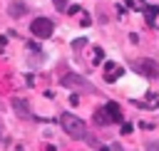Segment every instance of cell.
<instances>
[{
	"mask_svg": "<svg viewBox=\"0 0 159 151\" xmlns=\"http://www.w3.org/2000/svg\"><path fill=\"white\" fill-rule=\"evenodd\" d=\"M60 126H62L65 134H70L72 139H87V126H84V121H82L80 116L70 114V111L60 114Z\"/></svg>",
	"mask_w": 159,
	"mask_h": 151,
	"instance_id": "obj_1",
	"label": "cell"
},
{
	"mask_svg": "<svg viewBox=\"0 0 159 151\" xmlns=\"http://www.w3.org/2000/svg\"><path fill=\"white\" fill-rule=\"evenodd\" d=\"M60 84H62V87H72V89H82V92H94V87H92L84 77H80V74H75V72L62 74Z\"/></svg>",
	"mask_w": 159,
	"mask_h": 151,
	"instance_id": "obj_2",
	"label": "cell"
},
{
	"mask_svg": "<svg viewBox=\"0 0 159 151\" xmlns=\"http://www.w3.org/2000/svg\"><path fill=\"white\" fill-rule=\"evenodd\" d=\"M30 30H32V35H35V37L45 40V37H50V35H52L55 25H52V20H47V17H35V20H32V25H30Z\"/></svg>",
	"mask_w": 159,
	"mask_h": 151,
	"instance_id": "obj_3",
	"label": "cell"
},
{
	"mask_svg": "<svg viewBox=\"0 0 159 151\" xmlns=\"http://www.w3.org/2000/svg\"><path fill=\"white\" fill-rule=\"evenodd\" d=\"M134 69H137L139 74L149 77V79H154V77L159 74V64H157L154 59H149V57H142V59H137V62H134Z\"/></svg>",
	"mask_w": 159,
	"mask_h": 151,
	"instance_id": "obj_4",
	"label": "cell"
},
{
	"mask_svg": "<svg viewBox=\"0 0 159 151\" xmlns=\"http://www.w3.org/2000/svg\"><path fill=\"white\" fill-rule=\"evenodd\" d=\"M104 114H107L109 124H119V121H122V109H119L117 101H107V104H104Z\"/></svg>",
	"mask_w": 159,
	"mask_h": 151,
	"instance_id": "obj_5",
	"label": "cell"
},
{
	"mask_svg": "<svg viewBox=\"0 0 159 151\" xmlns=\"http://www.w3.org/2000/svg\"><path fill=\"white\" fill-rule=\"evenodd\" d=\"M119 74H122V67H119L117 62H107V64H104V79H107V82L119 79Z\"/></svg>",
	"mask_w": 159,
	"mask_h": 151,
	"instance_id": "obj_6",
	"label": "cell"
},
{
	"mask_svg": "<svg viewBox=\"0 0 159 151\" xmlns=\"http://www.w3.org/2000/svg\"><path fill=\"white\" fill-rule=\"evenodd\" d=\"M12 109H15V114L22 116V119H30V116H32V111H30V106H27L25 99H12Z\"/></svg>",
	"mask_w": 159,
	"mask_h": 151,
	"instance_id": "obj_7",
	"label": "cell"
},
{
	"mask_svg": "<svg viewBox=\"0 0 159 151\" xmlns=\"http://www.w3.org/2000/svg\"><path fill=\"white\" fill-rule=\"evenodd\" d=\"M25 12H27V5H25V2H20V0L10 2V7H7V15H10V17H22Z\"/></svg>",
	"mask_w": 159,
	"mask_h": 151,
	"instance_id": "obj_8",
	"label": "cell"
},
{
	"mask_svg": "<svg viewBox=\"0 0 159 151\" xmlns=\"http://www.w3.org/2000/svg\"><path fill=\"white\" fill-rule=\"evenodd\" d=\"M157 12H159V5H144V15H147V22H149V25H154Z\"/></svg>",
	"mask_w": 159,
	"mask_h": 151,
	"instance_id": "obj_9",
	"label": "cell"
},
{
	"mask_svg": "<svg viewBox=\"0 0 159 151\" xmlns=\"http://www.w3.org/2000/svg\"><path fill=\"white\" fill-rule=\"evenodd\" d=\"M94 121H97L99 126H107V124H109V119H107V114H104V109H102V111H99V109L94 111Z\"/></svg>",
	"mask_w": 159,
	"mask_h": 151,
	"instance_id": "obj_10",
	"label": "cell"
},
{
	"mask_svg": "<svg viewBox=\"0 0 159 151\" xmlns=\"http://www.w3.org/2000/svg\"><path fill=\"white\" fill-rule=\"evenodd\" d=\"M57 10H67V0H52Z\"/></svg>",
	"mask_w": 159,
	"mask_h": 151,
	"instance_id": "obj_11",
	"label": "cell"
},
{
	"mask_svg": "<svg viewBox=\"0 0 159 151\" xmlns=\"http://www.w3.org/2000/svg\"><path fill=\"white\" fill-rule=\"evenodd\" d=\"M147 151H159V141H147Z\"/></svg>",
	"mask_w": 159,
	"mask_h": 151,
	"instance_id": "obj_12",
	"label": "cell"
},
{
	"mask_svg": "<svg viewBox=\"0 0 159 151\" xmlns=\"http://www.w3.org/2000/svg\"><path fill=\"white\" fill-rule=\"evenodd\" d=\"M45 151H57V149H55V146H47V149H45Z\"/></svg>",
	"mask_w": 159,
	"mask_h": 151,
	"instance_id": "obj_13",
	"label": "cell"
}]
</instances>
